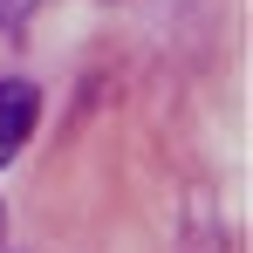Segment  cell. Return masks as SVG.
I'll return each mask as SVG.
<instances>
[{
	"label": "cell",
	"mask_w": 253,
	"mask_h": 253,
	"mask_svg": "<svg viewBox=\"0 0 253 253\" xmlns=\"http://www.w3.org/2000/svg\"><path fill=\"white\" fill-rule=\"evenodd\" d=\"M35 7H42V0H0V28H7V21H21V14H35Z\"/></svg>",
	"instance_id": "2"
},
{
	"label": "cell",
	"mask_w": 253,
	"mask_h": 253,
	"mask_svg": "<svg viewBox=\"0 0 253 253\" xmlns=\"http://www.w3.org/2000/svg\"><path fill=\"white\" fill-rule=\"evenodd\" d=\"M42 117V96L28 83H0V151H21V137Z\"/></svg>",
	"instance_id": "1"
}]
</instances>
